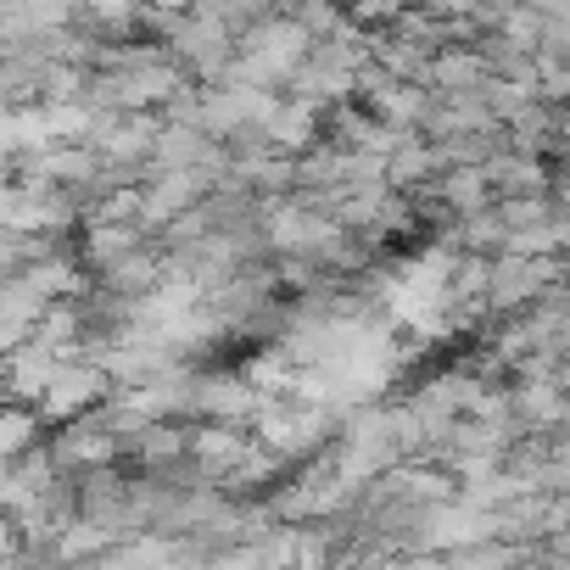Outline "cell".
I'll return each mask as SVG.
<instances>
[{
    "instance_id": "cell-1",
    "label": "cell",
    "mask_w": 570,
    "mask_h": 570,
    "mask_svg": "<svg viewBox=\"0 0 570 570\" xmlns=\"http://www.w3.org/2000/svg\"><path fill=\"white\" fill-rule=\"evenodd\" d=\"M107 392H112V375H107L101 364H79V358H68V364L51 370V381H46V392H40V414L68 425V420L90 414Z\"/></svg>"
},
{
    "instance_id": "cell-2",
    "label": "cell",
    "mask_w": 570,
    "mask_h": 570,
    "mask_svg": "<svg viewBox=\"0 0 570 570\" xmlns=\"http://www.w3.org/2000/svg\"><path fill=\"white\" fill-rule=\"evenodd\" d=\"M514 420H525V425H559V420H570V397L559 392L553 375H525V386L514 392Z\"/></svg>"
},
{
    "instance_id": "cell-3",
    "label": "cell",
    "mask_w": 570,
    "mask_h": 570,
    "mask_svg": "<svg viewBox=\"0 0 570 570\" xmlns=\"http://www.w3.org/2000/svg\"><path fill=\"white\" fill-rule=\"evenodd\" d=\"M436 168H442V151L425 146L414 129H403L397 146L386 151V179H392V185H420V179H431Z\"/></svg>"
},
{
    "instance_id": "cell-4",
    "label": "cell",
    "mask_w": 570,
    "mask_h": 570,
    "mask_svg": "<svg viewBox=\"0 0 570 570\" xmlns=\"http://www.w3.org/2000/svg\"><path fill=\"white\" fill-rule=\"evenodd\" d=\"M492 73V62L481 57V51H442V57H431V85L436 90H448V96H464V90H481V79Z\"/></svg>"
},
{
    "instance_id": "cell-5",
    "label": "cell",
    "mask_w": 570,
    "mask_h": 570,
    "mask_svg": "<svg viewBox=\"0 0 570 570\" xmlns=\"http://www.w3.org/2000/svg\"><path fill=\"white\" fill-rule=\"evenodd\" d=\"M442 196H448L453 213H475V207L492 202V179H487L481 163H453V174L442 179Z\"/></svg>"
},
{
    "instance_id": "cell-6",
    "label": "cell",
    "mask_w": 570,
    "mask_h": 570,
    "mask_svg": "<svg viewBox=\"0 0 570 570\" xmlns=\"http://www.w3.org/2000/svg\"><path fill=\"white\" fill-rule=\"evenodd\" d=\"M101 279H107V292H151V279H157V257H146L140 246H129L124 257H112V263L101 268Z\"/></svg>"
},
{
    "instance_id": "cell-7",
    "label": "cell",
    "mask_w": 570,
    "mask_h": 570,
    "mask_svg": "<svg viewBox=\"0 0 570 570\" xmlns=\"http://www.w3.org/2000/svg\"><path fill=\"white\" fill-rule=\"evenodd\" d=\"M35 436H40V414H29V409H0V464L23 459V453L35 448Z\"/></svg>"
},
{
    "instance_id": "cell-8",
    "label": "cell",
    "mask_w": 570,
    "mask_h": 570,
    "mask_svg": "<svg viewBox=\"0 0 570 570\" xmlns=\"http://www.w3.org/2000/svg\"><path fill=\"white\" fill-rule=\"evenodd\" d=\"M190 409L218 414V420H240V414H252V392L235 386V381H218V386H202V392L190 397Z\"/></svg>"
},
{
    "instance_id": "cell-9",
    "label": "cell",
    "mask_w": 570,
    "mask_h": 570,
    "mask_svg": "<svg viewBox=\"0 0 570 570\" xmlns=\"http://www.w3.org/2000/svg\"><path fill=\"white\" fill-rule=\"evenodd\" d=\"M190 453H196L202 464H213V470H224V464H235V470H240L246 442H240V436H229V431H196V436H190Z\"/></svg>"
},
{
    "instance_id": "cell-10",
    "label": "cell",
    "mask_w": 570,
    "mask_h": 570,
    "mask_svg": "<svg viewBox=\"0 0 570 570\" xmlns=\"http://www.w3.org/2000/svg\"><path fill=\"white\" fill-rule=\"evenodd\" d=\"M101 7H107V12H118V0H101Z\"/></svg>"
}]
</instances>
